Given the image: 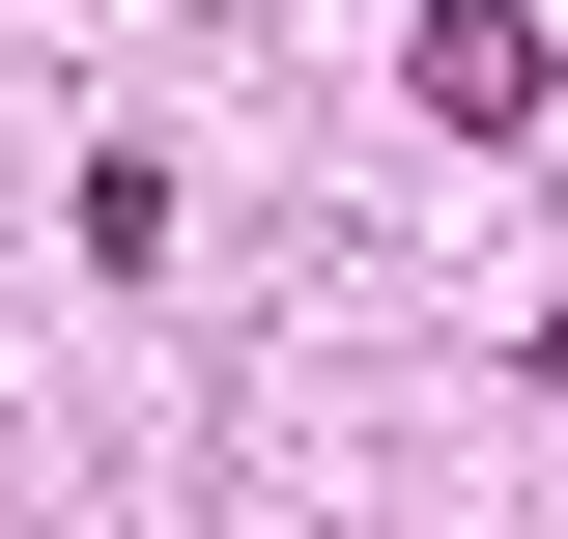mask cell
I'll return each mask as SVG.
<instances>
[{
  "label": "cell",
  "instance_id": "cell-1",
  "mask_svg": "<svg viewBox=\"0 0 568 539\" xmlns=\"http://www.w3.org/2000/svg\"><path fill=\"white\" fill-rule=\"evenodd\" d=\"M426 114L455 142H540V29H511V0H426Z\"/></svg>",
  "mask_w": 568,
  "mask_h": 539
},
{
  "label": "cell",
  "instance_id": "cell-2",
  "mask_svg": "<svg viewBox=\"0 0 568 539\" xmlns=\"http://www.w3.org/2000/svg\"><path fill=\"white\" fill-rule=\"evenodd\" d=\"M540 398H568V313H540Z\"/></svg>",
  "mask_w": 568,
  "mask_h": 539
}]
</instances>
